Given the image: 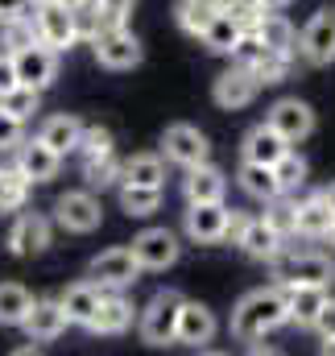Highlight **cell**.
<instances>
[{"instance_id":"40","label":"cell","mask_w":335,"mask_h":356,"mask_svg":"<svg viewBox=\"0 0 335 356\" xmlns=\"http://www.w3.org/2000/svg\"><path fill=\"white\" fill-rule=\"evenodd\" d=\"M33 42H38L33 21H8V25H0V46H4V54H17V50H25V46H33Z\"/></svg>"},{"instance_id":"35","label":"cell","mask_w":335,"mask_h":356,"mask_svg":"<svg viewBox=\"0 0 335 356\" xmlns=\"http://www.w3.org/2000/svg\"><path fill=\"white\" fill-rule=\"evenodd\" d=\"M307 170H311V166H307V158L290 149V154H286V158L273 166L277 191H281V195H294V191H302V186H307Z\"/></svg>"},{"instance_id":"10","label":"cell","mask_w":335,"mask_h":356,"mask_svg":"<svg viewBox=\"0 0 335 356\" xmlns=\"http://www.w3.org/2000/svg\"><path fill=\"white\" fill-rule=\"evenodd\" d=\"M298 54L311 63V67H327L335 63V8H319L302 33H298Z\"/></svg>"},{"instance_id":"36","label":"cell","mask_w":335,"mask_h":356,"mask_svg":"<svg viewBox=\"0 0 335 356\" xmlns=\"http://www.w3.org/2000/svg\"><path fill=\"white\" fill-rule=\"evenodd\" d=\"M29 191H33L29 178H21L17 166H4V178H0V211H21L25 199H29Z\"/></svg>"},{"instance_id":"54","label":"cell","mask_w":335,"mask_h":356,"mask_svg":"<svg viewBox=\"0 0 335 356\" xmlns=\"http://www.w3.org/2000/svg\"><path fill=\"white\" fill-rule=\"evenodd\" d=\"M319 356H335V340H323V353Z\"/></svg>"},{"instance_id":"56","label":"cell","mask_w":335,"mask_h":356,"mask_svg":"<svg viewBox=\"0 0 335 356\" xmlns=\"http://www.w3.org/2000/svg\"><path fill=\"white\" fill-rule=\"evenodd\" d=\"M228 4H256V0H228ZM228 4H224V8H228Z\"/></svg>"},{"instance_id":"32","label":"cell","mask_w":335,"mask_h":356,"mask_svg":"<svg viewBox=\"0 0 335 356\" xmlns=\"http://www.w3.org/2000/svg\"><path fill=\"white\" fill-rule=\"evenodd\" d=\"M281 241H290V236H298V203H290L286 195H277V199H269L265 203V216H261Z\"/></svg>"},{"instance_id":"28","label":"cell","mask_w":335,"mask_h":356,"mask_svg":"<svg viewBox=\"0 0 335 356\" xmlns=\"http://www.w3.org/2000/svg\"><path fill=\"white\" fill-rule=\"evenodd\" d=\"M79 133H83V124L75 120V116H50L46 124H42V133H38V141L42 145H50L58 158H67V154H75V145H79Z\"/></svg>"},{"instance_id":"14","label":"cell","mask_w":335,"mask_h":356,"mask_svg":"<svg viewBox=\"0 0 335 356\" xmlns=\"http://www.w3.org/2000/svg\"><path fill=\"white\" fill-rule=\"evenodd\" d=\"M215 311L195 302V298H182V311H178V327H174V344H186V348H203L215 340Z\"/></svg>"},{"instance_id":"46","label":"cell","mask_w":335,"mask_h":356,"mask_svg":"<svg viewBox=\"0 0 335 356\" xmlns=\"http://www.w3.org/2000/svg\"><path fill=\"white\" fill-rule=\"evenodd\" d=\"M33 8H38V0H0V25H8V21H33Z\"/></svg>"},{"instance_id":"5","label":"cell","mask_w":335,"mask_h":356,"mask_svg":"<svg viewBox=\"0 0 335 356\" xmlns=\"http://www.w3.org/2000/svg\"><path fill=\"white\" fill-rule=\"evenodd\" d=\"M91 50H95V63L108 67V71H133V67L145 58V50H141L137 33H133L129 25L99 29V33L91 38Z\"/></svg>"},{"instance_id":"33","label":"cell","mask_w":335,"mask_h":356,"mask_svg":"<svg viewBox=\"0 0 335 356\" xmlns=\"http://www.w3.org/2000/svg\"><path fill=\"white\" fill-rule=\"evenodd\" d=\"M158 207H162V191H154V186H124V182H120V211L145 220V216H154Z\"/></svg>"},{"instance_id":"51","label":"cell","mask_w":335,"mask_h":356,"mask_svg":"<svg viewBox=\"0 0 335 356\" xmlns=\"http://www.w3.org/2000/svg\"><path fill=\"white\" fill-rule=\"evenodd\" d=\"M186 4H199V8H211V13H220L228 0H186Z\"/></svg>"},{"instance_id":"43","label":"cell","mask_w":335,"mask_h":356,"mask_svg":"<svg viewBox=\"0 0 335 356\" xmlns=\"http://www.w3.org/2000/svg\"><path fill=\"white\" fill-rule=\"evenodd\" d=\"M75 13V33H79V42H91L104 25H99V8H95V0H87L79 8H71Z\"/></svg>"},{"instance_id":"34","label":"cell","mask_w":335,"mask_h":356,"mask_svg":"<svg viewBox=\"0 0 335 356\" xmlns=\"http://www.w3.org/2000/svg\"><path fill=\"white\" fill-rule=\"evenodd\" d=\"M38 104H42V91L25 88V83H17L13 91H4V95H0V112H8V116H13V120H21V124L38 112Z\"/></svg>"},{"instance_id":"47","label":"cell","mask_w":335,"mask_h":356,"mask_svg":"<svg viewBox=\"0 0 335 356\" xmlns=\"http://www.w3.org/2000/svg\"><path fill=\"white\" fill-rule=\"evenodd\" d=\"M315 332H319L323 340H335V298L323 302V311H319V319H315Z\"/></svg>"},{"instance_id":"9","label":"cell","mask_w":335,"mask_h":356,"mask_svg":"<svg viewBox=\"0 0 335 356\" xmlns=\"http://www.w3.org/2000/svg\"><path fill=\"white\" fill-rule=\"evenodd\" d=\"M54 220H58V228L87 236V232H95L104 224V207H99V199L91 191H67L54 203Z\"/></svg>"},{"instance_id":"37","label":"cell","mask_w":335,"mask_h":356,"mask_svg":"<svg viewBox=\"0 0 335 356\" xmlns=\"http://www.w3.org/2000/svg\"><path fill=\"white\" fill-rule=\"evenodd\" d=\"M290 67H294V54H277V50H265V54H261V63L252 67V75H256V83H261V88H269V83H286Z\"/></svg>"},{"instance_id":"49","label":"cell","mask_w":335,"mask_h":356,"mask_svg":"<svg viewBox=\"0 0 335 356\" xmlns=\"http://www.w3.org/2000/svg\"><path fill=\"white\" fill-rule=\"evenodd\" d=\"M8 356H46V353H42V344H33V340H29V344H21V348H13Z\"/></svg>"},{"instance_id":"20","label":"cell","mask_w":335,"mask_h":356,"mask_svg":"<svg viewBox=\"0 0 335 356\" xmlns=\"http://www.w3.org/2000/svg\"><path fill=\"white\" fill-rule=\"evenodd\" d=\"M182 195H186V203H224V195H228V178H224L220 166L203 162V166L186 170V178H182Z\"/></svg>"},{"instance_id":"42","label":"cell","mask_w":335,"mask_h":356,"mask_svg":"<svg viewBox=\"0 0 335 356\" xmlns=\"http://www.w3.org/2000/svg\"><path fill=\"white\" fill-rule=\"evenodd\" d=\"M174 17H178V25H182L190 38H199V33H203V25L211 21V8H199V4H186V0H178Z\"/></svg>"},{"instance_id":"29","label":"cell","mask_w":335,"mask_h":356,"mask_svg":"<svg viewBox=\"0 0 335 356\" xmlns=\"http://www.w3.org/2000/svg\"><path fill=\"white\" fill-rule=\"evenodd\" d=\"M240 25L228 17V13H211V21L203 25V33H199V42L211 50V54H232L236 50V42H240Z\"/></svg>"},{"instance_id":"15","label":"cell","mask_w":335,"mask_h":356,"mask_svg":"<svg viewBox=\"0 0 335 356\" xmlns=\"http://www.w3.org/2000/svg\"><path fill=\"white\" fill-rule=\"evenodd\" d=\"M13 67H17V83L42 91V88H50L54 75H58V54L46 50L42 42H33V46H25V50L13 54Z\"/></svg>"},{"instance_id":"23","label":"cell","mask_w":335,"mask_h":356,"mask_svg":"<svg viewBox=\"0 0 335 356\" xmlns=\"http://www.w3.org/2000/svg\"><path fill=\"white\" fill-rule=\"evenodd\" d=\"M281 290H286V311H290V323H298V327H315V319H319L323 302L332 298L323 286H281Z\"/></svg>"},{"instance_id":"3","label":"cell","mask_w":335,"mask_h":356,"mask_svg":"<svg viewBox=\"0 0 335 356\" xmlns=\"http://www.w3.org/2000/svg\"><path fill=\"white\" fill-rule=\"evenodd\" d=\"M178 311H182V294L178 290H158L141 315H137V332L145 344H174V327H178Z\"/></svg>"},{"instance_id":"57","label":"cell","mask_w":335,"mask_h":356,"mask_svg":"<svg viewBox=\"0 0 335 356\" xmlns=\"http://www.w3.org/2000/svg\"><path fill=\"white\" fill-rule=\"evenodd\" d=\"M199 356H220V353H199Z\"/></svg>"},{"instance_id":"39","label":"cell","mask_w":335,"mask_h":356,"mask_svg":"<svg viewBox=\"0 0 335 356\" xmlns=\"http://www.w3.org/2000/svg\"><path fill=\"white\" fill-rule=\"evenodd\" d=\"M116 149V141H112V133L108 129H99V124H91L83 133H79V145H75V154H79V162H91V158H104V154H112Z\"/></svg>"},{"instance_id":"4","label":"cell","mask_w":335,"mask_h":356,"mask_svg":"<svg viewBox=\"0 0 335 356\" xmlns=\"http://www.w3.org/2000/svg\"><path fill=\"white\" fill-rule=\"evenodd\" d=\"M33 33H38V42H42L46 50H54V54H63V50H71V46L79 42V33H75V13H71L67 4H58V0H38V8H33Z\"/></svg>"},{"instance_id":"17","label":"cell","mask_w":335,"mask_h":356,"mask_svg":"<svg viewBox=\"0 0 335 356\" xmlns=\"http://www.w3.org/2000/svg\"><path fill=\"white\" fill-rule=\"evenodd\" d=\"M256 91H261V83H256V75H252L249 67H228L220 79H215V88H211V95H215V104L220 108H228V112H236V108H249L252 99H256Z\"/></svg>"},{"instance_id":"12","label":"cell","mask_w":335,"mask_h":356,"mask_svg":"<svg viewBox=\"0 0 335 356\" xmlns=\"http://www.w3.org/2000/svg\"><path fill=\"white\" fill-rule=\"evenodd\" d=\"M133 257H137V266L141 269H170L178 257H182V245H178V236L170 232V228H145V232H137L133 236Z\"/></svg>"},{"instance_id":"58","label":"cell","mask_w":335,"mask_h":356,"mask_svg":"<svg viewBox=\"0 0 335 356\" xmlns=\"http://www.w3.org/2000/svg\"><path fill=\"white\" fill-rule=\"evenodd\" d=\"M0 178H4V166H0Z\"/></svg>"},{"instance_id":"31","label":"cell","mask_w":335,"mask_h":356,"mask_svg":"<svg viewBox=\"0 0 335 356\" xmlns=\"http://www.w3.org/2000/svg\"><path fill=\"white\" fill-rule=\"evenodd\" d=\"M240 191L252 195V199H261V203H269V199L281 195L277 178H273V166H252V162H240Z\"/></svg>"},{"instance_id":"24","label":"cell","mask_w":335,"mask_h":356,"mask_svg":"<svg viewBox=\"0 0 335 356\" xmlns=\"http://www.w3.org/2000/svg\"><path fill=\"white\" fill-rule=\"evenodd\" d=\"M240 249H245V257H252V261H273L277 253H281V236L261 220V216H249V224H245V232H240V241H236Z\"/></svg>"},{"instance_id":"2","label":"cell","mask_w":335,"mask_h":356,"mask_svg":"<svg viewBox=\"0 0 335 356\" xmlns=\"http://www.w3.org/2000/svg\"><path fill=\"white\" fill-rule=\"evenodd\" d=\"M273 277H277V286H332L335 282V261L332 257H323V253H311V249H281L273 261Z\"/></svg>"},{"instance_id":"11","label":"cell","mask_w":335,"mask_h":356,"mask_svg":"<svg viewBox=\"0 0 335 356\" xmlns=\"http://www.w3.org/2000/svg\"><path fill=\"white\" fill-rule=\"evenodd\" d=\"M54 241V224L50 216L42 211H21L8 228V253L13 257H33V253H46Z\"/></svg>"},{"instance_id":"44","label":"cell","mask_w":335,"mask_h":356,"mask_svg":"<svg viewBox=\"0 0 335 356\" xmlns=\"http://www.w3.org/2000/svg\"><path fill=\"white\" fill-rule=\"evenodd\" d=\"M261 54H265V42L256 38V33H240V42H236V50H232V63L236 67H256L261 63Z\"/></svg>"},{"instance_id":"27","label":"cell","mask_w":335,"mask_h":356,"mask_svg":"<svg viewBox=\"0 0 335 356\" xmlns=\"http://www.w3.org/2000/svg\"><path fill=\"white\" fill-rule=\"evenodd\" d=\"M120 182H124V186H154V191H162V182H166V162H162L158 154H133V158L120 166Z\"/></svg>"},{"instance_id":"48","label":"cell","mask_w":335,"mask_h":356,"mask_svg":"<svg viewBox=\"0 0 335 356\" xmlns=\"http://www.w3.org/2000/svg\"><path fill=\"white\" fill-rule=\"evenodd\" d=\"M13 88H17V67H13V54L0 50V95L13 91Z\"/></svg>"},{"instance_id":"38","label":"cell","mask_w":335,"mask_h":356,"mask_svg":"<svg viewBox=\"0 0 335 356\" xmlns=\"http://www.w3.org/2000/svg\"><path fill=\"white\" fill-rule=\"evenodd\" d=\"M120 158H116V149L112 154H104V158H91V162H83V178H87V186H112V182H120Z\"/></svg>"},{"instance_id":"55","label":"cell","mask_w":335,"mask_h":356,"mask_svg":"<svg viewBox=\"0 0 335 356\" xmlns=\"http://www.w3.org/2000/svg\"><path fill=\"white\" fill-rule=\"evenodd\" d=\"M58 4H67V8H79V4H87V0H58Z\"/></svg>"},{"instance_id":"30","label":"cell","mask_w":335,"mask_h":356,"mask_svg":"<svg viewBox=\"0 0 335 356\" xmlns=\"http://www.w3.org/2000/svg\"><path fill=\"white\" fill-rule=\"evenodd\" d=\"M33 307V294L21 282H0V327H21Z\"/></svg>"},{"instance_id":"53","label":"cell","mask_w":335,"mask_h":356,"mask_svg":"<svg viewBox=\"0 0 335 356\" xmlns=\"http://www.w3.org/2000/svg\"><path fill=\"white\" fill-rule=\"evenodd\" d=\"M249 356H281V353H277V348H265V344H252Z\"/></svg>"},{"instance_id":"22","label":"cell","mask_w":335,"mask_h":356,"mask_svg":"<svg viewBox=\"0 0 335 356\" xmlns=\"http://www.w3.org/2000/svg\"><path fill=\"white\" fill-rule=\"evenodd\" d=\"M133 327V302L124 298V290H104V302L91 319V332L99 336H120Z\"/></svg>"},{"instance_id":"26","label":"cell","mask_w":335,"mask_h":356,"mask_svg":"<svg viewBox=\"0 0 335 356\" xmlns=\"http://www.w3.org/2000/svg\"><path fill=\"white\" fill-rule=\"evenodd\" d=\"M252 33L265 42V50H277V54H294V46H298V33H294L286 13H261Z\"/></svg>"},{"instance_id":"6","label":"cell","mask_w":335,"mask_h":356,"mask_svg":"<svg viewBox=\"0 0 335 356\" xmlns=\"http://www.w3.org/2000/svg\"><path fill=\"white\" fill-rule=\"evenodd\" d=\"M265 124H269L286 145H298V141H307V137L315 133V108H311L307 99H298V95H286V99H277V104L265 112Z\"/></svg>"},{"instance_id":"16","label":"cell","mask_w":335,"mask_h":356,"mask_svg":"<svg viewBox=\"0 0 335 356\" xmlns=\"http://www.w3.org/2000/svg\"><path fill=\"white\" fill-rule=\"evenodd\" d=\"M21 327H25V336L33 344H50V340H58L71 327V319H67V311H63L58 298H33V307H29V315H25Z\"/></svg>"},{"instance_id":"45","label":"cell","mask_w":335,"mask_h":356,"mask_svg":"<svg viewBox=\"0 0 335 356\" xmlns=\"http://www.w3.org/2000/svg\"><path fill=\"white\" fill-rule=\"evenodd\" d=\"M21 141H25V124L13 120L8 112H0V154H13Z\"/></svg>"},{"instance_id":"8","label":"cell","mask_w":335,"mask_h":356,"mask_svg":"<svg viewBox=\"0 0 335 356\" xmlns=\"http://www.w3.org/2000/svg\"><path fill=\"white\" fill-rule=\"evenodd\" d=\"M162 154H166V162H174V166L195 170V166L211 162V141L195 124H170L166 133H162Z\"/></svg>"},{"instance_id":"7","label":"cell","mask_w":335,"mask_h":356,"mask_svg":"<svg viewBox=\"0 0 335 356\" xmlns=\"http://www.w3.org/2000/svg\"><path fill=\"white\" fill-rule=\"evenodd\" d=\"M141 273H145V269L137 266V257H133L129 245L104 249V253L87 266V277H91L95 286H104V290H129V286H137Z\"/></svg>"},{"instance_id":"25","label":"cell","mask_w":335,"mask_h":356,"mask_svg":"<svg viewBox=\"0 0 335 356\" xmlns=\"http://www.w3.org/2000/svg\"><path fill=\"white\" fill-rule=\"evenodd\" d=\"M335 232V216L332 207L323 203V195H311L298 203V236H311V241H332Z\"/></svg>"},{"instance_id":"19","label":"cell","mask_w":335,"mask_h":356,"mask_svg":"<svg viewBox=\"0 0 335 356\" xmlns=\"http://www.w3.org/2000/svg\"><path fill=\"white\" fill-rule=\"evenodd\" d=\"M290 154V145L261 120V124H252L249 133H245V141H240V158L252 162V166H277L281 158Z\"/></svg>"},{"instance_id":"13","label":"cell","mask_w":335,"mask_h":356,"mask_svg":"<svg viewBox=\"0 0 335 356\" xmlns=\"http://www.w3.org/2000/svg\"><path fill=\"white\" fill-rule=\"evenodd\" d=\"M182 232L195 245H220L224 232H228V207L224 203H186Z\"/></svg>"},{"instance_id":"41","label":"cell","mask_w":335,"mask_h":356,"mask_svg":"<svg viewBox=\"0 0 335 356\" xmlns=\"http://www.w3.org/2000/svg\"><path fill=\"white\" fill-rule=\"evenodd\" d=\"M95 8H99V25L104 29H116V25H129L137 0H95Z\"/></svg>"},{"instance_id":"21","label":"cell","mask_w":335,"mask_h":356,"mask_svg":"<svg viewBox=\"0 0 335 356\" xmlns=\"http://www.w3.org/2000/svg\"><path fill=\"white\" fill-rule=\"evenodd\" d=\"M58 302H63V311H67L71 323L91 327V319H95V311H99V302H104V286H95L91 277H83V282L67 286V290L58 294Z\"/></svg>"},{"instance_id":"18","label":"cell","mask_w":335,"mask_h":356,"mask_svg":"<svg viewBox=\"0 0 335 356\" xmlns=\"http://www.w3.org/2000/svg\"><path fill=\"white\" fill-rule=\"evenodd\" d=\"M17 170H21V178H29V182H50V178H58V170H63V158L50 149V145H42L38 137H29V141H21L17 149Z\"/></svg>"},{"instance_id":"52","label":"cell","mask_w":335,"mask_h":356,"mask_svg":"<svg viewBox=\"0 0 335 356\" xmlns=\"http://www.w3.org/2000/svg\"><path fill=\"white\" fill-rule=\"evenodd\" d=\"M319 195H323V203H327V207H332V216H335V182H332V186H323V191H319Z\"/></svg>"},{"instance_id":"50","label":"cell","mask_w":335,"mask_h":356,"mask_svg":"<svg viewBox=\"0 0 335 356\" xmlns=\"http://www.w3.org/2000/svg\"><path fill=\"white\" fill-rule=\"evenodd\" d=\"M256 4H261L265 13H281V8H290L294 0H256Z\"/></svg>"},{"instance_id":"1","label":"cell","mask_w":335,"mask_h":356,"mask_svg":"<svg viewBox=\"0 0 335 356\" xmlns=\"http://www.w3.org/2000/svg\"><path fill=\"white\" fill-rule=\"evenodd\" d=\"M281 323H290V311H286V290L273 282V286H261V290H249L236 311H232V332L240 340H265L269 332H277Z\"/></svg>"}]
</instances>
